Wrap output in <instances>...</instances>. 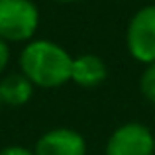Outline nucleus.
<instances>
[{
  "label": "nucleus",
  "instance_id": "0eeeda50",
  "mask_svg": "<svg viewBox=\"0 0 155 155\" xmlns=\"http://www.w3.org/2000/svg\"><path fill=\"white\" fill-rule=\"evenodd\" d=\"M34 94V84L22 73H12L0 81V100L8 106H22Z\"/></svg>",
  "mask_w": 155,
  "mask_h": 155
},
{
  "label": "nucleus",
  "instance_id": "20e7f679",
  "mask_svg": "<svg viewBox=\"0 0 155 155\" xmlns=\"http://www.w3.org/2000/svg\"><path fill=\"white\" fill-rule=\"evenodd\" d=\"M104 155H155L153 132L141 122H126L110 134Z\"/></svg>",
  "mask_w": 155,
  "mask_h": 155
},
{
  "label": "nucleus",
  "instance_id": "f257e3e1",
  "mask_svg": "<svg viewBox=\"0 0 155 155\" xmlns=\"http://www.w3.org/2000/svg\"><path fill=\"white\" fill-rule=\"evenodd\" d=\"M20 67L34 87L57 88L71 81L73 57L55 41L34 39L20 53Z\"/></svg>",
  "mask_w": 155,
  "mask_h": 155
},
{
  "label": "nucleus",
  "instance_id": "1a4fd4ad",
  "mask_svg": "<svg viewBox=\"0 0 155 155\" xmlns=\"http://www.w3.org/2000/svg\"><path fill=\"white\" fill-rule=\"evenodd\" d=\"M8 61H10V47H8V43L4 39H0V75L4 73Z\"/></svg>",
  "mask_w": 155,
  "mask_h": 155
},
{
  "label": "nucleus",
  "instance_id": "423d86ee",
  "mask_svg": "<svg viewBox=\"0 0 155 155\" xmlns=\"http://www.w3.org/2000/svg\"><path fill=\"white\" fill-rule=\"evenodd\" d=\"M108 77V67L106 61L98 55L84 53L73 59V69H71V81L79 87L92 88L102 84Z\"/></svg>",
  "mask_w": 155,
  "mask_h": 155
},
{
  "label": "nucleus",
  "instance_id": "6e6552de",
  "mask_svg": "<svg viewBox=\"0 0 155 155\" xmlns=\"http://www.w3.org/2000/svg\"><path fill=\"white\" fill-rule=\"evenodd\" d=\"M140 91L145 96V100L155 104V63L147 65L143 69V73L140 77Z\"/></svg>",
  "mask_w": 155,
  "mask_h": 155
},
{
  "label": "nucleus",
  "instance_id": "ddd939ff",
  "mask_svg": "<svg viewBox=\"0 0 155 155\" xmlns=\"http://www.w3.org/2000/svg\"><path fill=\"white\" fill-rule=\"evenodd\" d=\"M153 137H155V134H153Z\"/></svg>",
  "mask_w": 155,
  "mask_h": 155
},
{
  "label": "nucleus",
  "instance_id": "7ed1b4c3",
  "mask_svg": "<svg viewBox=\"0 0 155 155\" xmlns=\"http://www.w3.org/2000/svg\"><path fill=\"white\" fill-rule=\"evenodd\" d=\"M126 47L136 61L155 63V4L140 8L126 28Z\"/></svg>",
  "mask_w": 155,
  "mask_h": 155
},
{
  "label": "nucleus",
  "instance_id": "9b49d317",
  "mask_svg": "<svg viewBox=\"0 0 155 155\" xmlns=\"http://www.w3.org/2000/svg\"><path fill=\"white\" fill-rule=\"evenodd\" d=\"M55 2H63V4H71V2H81V0H55Z\"/></svg>",
  "mask_w": 155,
  "mask_h": 155
},
{
  "label": "nucleus",
  "instance_id": "f8f14e48",
  "mask_svg": "<svg viewBox=\"0 0 155 155\" xmlns=\"http://www.w3.org/2000/svg\"><path fill=\"white\" fill-rule=\"evenodd\" d=\"M0 110H2V100H0Z\"/></svg>",
  "mask_w": 155,
  "mask_h": 155
},
{
  "label": "nucleus",
  "instance_id": "39448f33",
  "mask_svg": "<svg viewBox=\"0 0 155 155\" xmlns=\"http://www.w3.org/2000/svg\"><path fill=\"white\" fill-rule=\"evenodd\" d=\"M35 155H87V140L73 128H53L35 143Z\"/></svg>",
  "mask_w": 155,
  "mask_h": 155
},
{
  "label": "nucleus",
  "instance_id": "9d476101",
  "mask_svg": "<svg viewBox=\"0 0 155 155\" xmlns=\"http://www.w3.org/2000/svg\"><path fill=\"white\" fill-rule=\"evenodd\" d=\"M0 155H35L34 151L22 147V145H10V147L0 149Z\"/></svg>",
  "mask_w": 155,
  "mask_h": 155
},
{
  "label": "nucleus",
  "instance_id": "f03ea898",
  "mask_svg": "<svg viewBox=\"0 0 155 155\" xmlns=\"http://www.w3.org/2000/svg\"><path fill=\"white\" fill-rule=\"evenodd\" d=\"M39 26V10L31 0H0V39L26 41Z\"/></svg>",
  "mask_w": 155,
  "mask_h": 155
}]
</instances>
